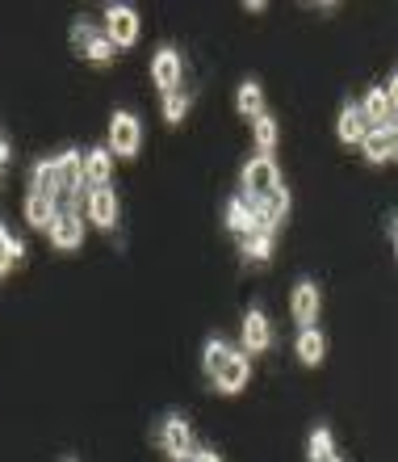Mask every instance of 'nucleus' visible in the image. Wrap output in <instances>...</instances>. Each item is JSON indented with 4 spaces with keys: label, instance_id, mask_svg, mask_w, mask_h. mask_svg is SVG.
<instances>
[{
    "label": "nucleus",
    "instance_id": "f8f14e48",
    "mask_svg": "<svg viewBox=\"0 0 398 462\" xmlns=\"http://www.w3.org/2000/svg\"><path fill=\"white\" fill-rule=\"evenodd\" d=\"M273 345V324L260 307H252L248 316H243V353H265Z\"/></svg>",
    "mask_w": 398,
    "mask_h": 462
},
{
    "label": "nucleus",
    "instance_id": "f03ea898",
    "mask_svg": "<svg viewBox=\"0 0 398 462\" xmlns=\"http://www.w3.org/2000/svg\"><path fill=\"white\" fill-rule=\"evenodd\" d=\"M139 147H143V122L131 110H113V118H109V152L122 160H134Z\"/></svg>",
    "mask_w": 398,
    "mask_h": 462
},
{
    "label": "nucleus",
    "instance_id": "cd10ccee",
    "mask_svg": "<svg viewBox=\"0 0 398 462\" xmlns=\"http://www.w3.org/2000/svg\"><path fill=\"white\" fill-rule=\"evenodd\" d=\"M386 101H390V110L398 114V72L390 76V85H386Z\"/></svg>",
    "mask_w": 398,
    "mask_h": 462
},
{
    "label": "nucleus",
    "instance_id": "aec40b11",
    "mask_svg": "<svg viewBox=\"0 0 398 462\" xmlns=\"http://www.w3.org/2000/svg\"><path fill=\"white\" fill-rule=\"evenodd\" d=\"M361 152H365V160H369V164H386V160H394V152H390V134H386V126H374V131L365 134Z\"/></svg>",
    "mask_w": 398,
    "mask_h": 462
},
{
    "label": "nucleus",
    "instance_id": "c85d7f7f",
    "mask_svg": "<svg viewBox=\"0 0 398 462\" xmlns=\"http://www.w3.org/2000/svg\"><path fill=\"white\" fill-rule=\"evenodd\" d=\"M189 462H222V458H218V454L210 450V446H197V454H194Z\"/></svg>",
    "mask_w": 398,
    "mask_h": 462
},
{
    "label": "nucleus",
    "instance_id": "4468645a",
    "mask_svg": "<svg viewBox=\"0 0 398 462\" xmlns=\"http://www.w3.org/2000/svg\"><path fill=\"white\" fill-rule=\"evenodd\" d=\"M336 131H339V143L361 147V143H365V134L374 131V126H369V118L361 114V106H344V110H339Z\"/></svg>",
    "mask_w": 398,
    "mask_h": 462
},
{
    "label": "nucleus",
    "instance_id": "6e6552de",
    "mask_svg": "<svg viewBox=\"0 0 398 462\" xmlns=\"http://www.w3.org/2000/svg\"><path fill=\"white\" fill-rule=\"evenodd\" d=\"M290 311H294V319H298L302 328H314V319H319V311H323V294H319V286H314L311 278H302L290 291Z\"/></svg>",
    "mask_w": 398,
    "mask_h": 462
},
{
    "label": "nucleus",
    "instance_id": "9d476101",
    "mask_svg": "<svg viewBox=\"0 0 398 462\" xmlns=\"http://www.w3.org/2000/svg\"><path fill=\"white\" fill-rule=\"evenodd\" d=\"M227 227L235 231V236H252V231H273L265 223V215L256 210V202H248V198H231L227 202Z\"/></svg>",
    "mask_w": 398,
    "mask_h": 462
},
{
    "label": "nucleus",
    "instance_id": "c756f323",
    "mask_svg": "<svg viewBox=\"0 0 398 462\" xmlns=\"http://www.w3.org/2000/svg\"><path fill=\"white\" fill-rule=\"evenodd\" d=\"M9 164V143H5V134H0V169Z\"/></svg>",
    "mask_w": 398,
    "mask_h": 462
},
{
    "label": "nucleus",
    "instance_id": "f257e3e1",
    "mask_svg": "<svg viewBox=\"0 0 398 462\" xmlns=\"http://www.w3.org/2000/svg\"><path fill=\"white\" fill-rule=\"evenodd\" d=\"M159 450L168 454L172 462H189L197 454V438H194V425L185 420L181 412L164 416V425H159Z\"/></svg>",
    "mask_w": 398,
    "mask_h": 462
},
{
    "label": "nucleus",
    "instance_id": "7ed1b4c3",
    "mask_svg": "<svg viewBox=\"0 0 398 462\" xmlns=\"http://www.w3.org/2000/svg\"><path fill=\"white\" fill-rule=\"evenodd\" d=\"M281 185V172L273 164V156H252L243 164V198L248 202H260L265 194H273Z\"/></svg>",
    "mask_w": 398,
    "mask_h": 462
},
{
    "label": "nucleus",
    "instance_id": "a878e982",
    "mask_svg": "<svg viewBox=\"0 0 398 462\" xmlns=\"http://www.w3.org/2000/svg\"><path fill=\"white\" fill-rule=\"evenodd\" d=\"M194 110V93H172V97H164V122H172V126H176V122H185V114Z\"/></svg>",
    "mask_w": 398,
    "mask_h": 462
},
{
    "label": "nucleus",
    "instance_id": "bb28decb",
    "mask_svg": "<svg viewBox=\"0 0 398 462\" xmlns=\"http://www.w3.org/2000/svg\"><path fill=\"white\" fill-rule=\"evenodd\" d=\"M0 261L5 265H17V261H25V244L17 240V236H9V227H0Z\"/></svg>",
    "mask_w": 398,
    "mask_h": 462
},
{
    "label": "nucleus",
    "instance_id": "b1692460",
    "mask_svg": "<svg viewBox=\"0 0 398 462\" xmlns=\"http://www.w3.org/2000/svg\"><path fill=\"white\" fill-rule=\"evenodd\" d=\"M252 131H256V147H260V156H273V147H277V118L265 110L260 118H252Z\"/></svg>",
    "mask_w": 398,
    "mask_h": 462
},
{
    "label": "nucleus",
    "instance_id": "39448f33",
    "mask_svg": "<svg viewBox=\"0 0 398 462\" xmlns=\"http://www.w3.org/2000/svg\"><path fill=\"white\" fill-rule=\"evenodd\" d=\"M105 34H109V42L118 51H131L134 42H139V13L131 9V5H109L105 9Z\"/></svg>",
    "mask_w": 398,
    "mask_h": 462
},
{
    "label": "nucleus",
    "instance_id": "9b49d317",
    "mask_svg": "<svg viewBox=\"0 0 398 462\" xmlns=\"http://www.w3.org/2000/svg\"><path fill=\"white\" fill-rule=\"evenodd\" d=\"M248 378H252V357L235 349V357H231V362L222 365V370H218L214 387L222 391V395H240V391L248 387Z\"/></svg>",
    "mask_w": 398,
    "mask_h": 462
},
{
    "label": "nucleus",
    "instance_id": "6ab92c4d",
    "mask_svg": "<svg viewBox=\"0 0 398 462\" xmlns=\"http://www.w3.org/2000/svg\"><path fill=\"white\" fill-rule=\"evenodd\" d=\"M323 353H327V337L319 328H302L298 332V357L302 365H319L323 362Z\"/></svg>",
    "mask_w": 398,
    "mask_h": 462
},
{
    "label": "nucleus",
    "instance_id": "1a4fd4ad",
    "mask_svg": "<svg viewBox=\"0 0 398 462\" xmlns=\"http://www.w3.org/2000/svg\"><path fill=\"white\" fill-rule=\"evenodd\" d=\"M85 215H88V223H97L101 231L118 227V194H113V185H105V189H88L85 194Z\"/></svg>",
    "mask_w": 398,
    "mask_h": 462
},
{
    "label": "nucleus",
    "instance_id": "0eeeda50",
    "mask_svg": "<svg viewBox=\"0 0 398 462\" xmlns=\"http://www.w3.org/2000/svg\"><path fill=\"white\" fill-rule=\"evenodd\" d=\"M181 76H185V63H181V51L176 47H159L156 55H151V80H156V88L164 97L181 93Z\"/></svg>",
    "mask_w": 398,
    "mask_h": 462
},
{
    "label": "nucleus",
    "instance_id": "f3484780",
    "mask_svg": "<svg viewBox=\"0 0 398 462\" xmlns=\"http://www.w3.org/2000/svg\"><path fill=\"white\" fill-rule=\"evenodd\" d=\"M231 357H235V345H227L222 337H210V341H205V349H202V365H205V374L218 378V370H222V365H227Z\"/></svg>",
    "mask_w": 398,
    "mask_h": 462
},
{
    "label": "nucleus",
    "instance_id": "72a5a7b5",
    "mask_svg": "<svg viewBox=\"0 0 398 462\" xmlns=\"http://www.w3.org/2000/svg\"><path fill=\"white\" fill-rule=\"evenodd\" d=\"M68 462H76V458H68Z\"/></svg>",
    "mask_w": 398,
    "mask_h": 462
},
{
    "label": "nucleus",
    "instance_id": "dca6fc26",
    "mask_svg": "<svg viewBox=\"0 0 398 462\" xmlns=\"http://www.w3.org/2000/svg\"><path fill=\"white\" fill-rule=\"evenodd\" d=\"M256 210L265 215L268 227H277V223L285 219V215H290V189H285V185H277L273 194H265L260 202H256Z\"/></svg>",
    "mask_w": 398,
    "mask_h": 462
},
{
    "label": "nucleus",
    "instance_id": "2f4dec72",
    "mask_svg": "<svg viewBox=\"0 0 398 462\" xmlns=\"http://www.w3.org/2000/svg\"><path fill=\"white\" fill-rule=\"evenodd\" d=\"M5 273H9V265H5V261H0V278H5Z\"/></svg>",
    "mask_w": 398,
    "mask_h": 462
},
{
    "label": "nucleus",
    "instance_id": "2eb2a0df",
    "mask_svg": "<svg viewBox=\"0 0 398 462\" xmlns=\"http://www.w3.org/2000/svg\"><path fill=\"white\" fill-rule=\"evenodd\" d=\"M55 215H59V198L38 194V189H30V194H25V223H30V227L47 231L50 223H55Z\"/></svg>",
    "mask_w": 398,
    "mask_h": 462
},
{
    "label": "nucleus",
    "instance_id": "a211bd4d",
    "mask_svg": "<svg viewBox=\"0 0 398 462\" xmlns=\"http://www.w3.org/2000/svg\"><path fill=\"white\" fill-rule=\"evenodd\" d=\"M235 110L248 114V118L265 114V88H260V80H243L240 93H235Z\"/></svg>",
    "mask_w": 398,
    "mask_h": 462
},
{
    "label": "nucleus",
    "instance_id": "5701e85b",
    "mask_svg": "<svg viewBox=\"0 0 398 462\" xmlns=\"http://www.w3.org/2000/svg\"><path fill=\"white\" fill-rule=\"evenodd\" d=\"M240 253H243V261H268V256H273V231H252V236H243Z\"/></svg>",
    "mask_w": 398,
    "mask_h": 462
},
{
    "label": "nucleus",
    "instance_id": "473e14b6",
    "mask_svg": "<svg viewBox=\"0 0 398 462\" xmlns=\"http://www.w3.org/2000/svg\"><path fill=\"white\" fill-rule=\"evenodd\" d=\"M327 462H344V458H339V454H331V458H327Z\"/></svg>",
    "mask_w": 398,
    "mask_h": 462
},
{
    "label": "nucleus",
    "instance_id": "412c9836",
    "mask_svg": "<svg viewBox=\"0 0 398 462\" xmlns=\"http://www.w3.org/2000/svg\"><path fill=\"white\" fill-rule=\"evenodd\" d=\"M361 114L369 118V126H382L386 118H394V110H390V101H386V88H369L361 101Z\"/></svg>",
    "mask_w": 398,
    "mask_h": 462
},
{
    "label": "nucleus",
    "instance_id": "4be33fe9",
    "mask_svg": "<svg viewBox=\"0 0 398 462\" xmlns=\"http://www.w3.org/2000/svg\"><path fill=\"white\" fill-rule=\"evenodd\" d=\"M30 189H38V194H50V198H63V189H59V172H55V160H38Z\"/></svg>",
    "mask_w": 398,
    "mask_h": 462
},
{
    "label": "nucleus",
    "instance_id": "ddd939ff",
    "mask_svg": "<svg viewBox=\"0 0 398 462\" xmlns=\"http://www.w3.org/2000/svg\"><path fill=\"white\" fill-rule=\"evenodd\" d=\"M113 177V152L109 147H88L85 152V189H105Z\"/></svg>",
    "mask_w": 398,
    "mask_h": 462
},
{
    "label": "nucleus",
    "instance_id": "20e7f679",
    "mask_svg": "<svg viewBox=\"0 0 398 462\" xmlns=\"http://www.w3.org/2000/svg\"><path fill=\"white\" fill-rule=\"evenodd\" d=\"M72 47H76V55H85V60H93V63H113V55H118V47L109 42V34L105 30H93L88 22H76L72 25Z\"/></svg>",
    "mask_w": 398,
    "mask_h": 462
},
{
    "label": "nucleus",
    "instance_id": "7c9ffc66",
    "mask_svg": "<svg viewBox=\"0 0 398 462\" xmlns=\"http://www.w3.org/2000/svg\"><path fill=\"white\" fill-rule=\"evenodd\" d=\"M394 256H398V223H394Z\"/></svg>",
    "mask_w": 398,
    "mask_h": 462
},
{
    "label": "nucleus",
    "instance_id": "423d86ee",
    "mask_svg": "<svg viewBox=\"0 0 398 462\" xmlns=\"http://www.w3.org/2000/svg\"><path fill=\"white\" fill-rule=\"evenodd\" d=\"M47 240L55 244V248H63V253H72V248H80V244H85V210H76V207H59L55 223L47 227Z\"/></svg>",
    "mask_w": 398,
    "mask_h": 462
},
{
    "label": "nucleus",
    "instance_id": "393cba45",
    "mask_svg": "<svg viewBox=\"0 0 398 462\" xmlns=\"http://www.w3.org/2000/svg\"><path fill=\"white\" fill-rule=\"evenodd\" d=\"M331 454H336V433H331V429L327 425H319L311 433V446H306V458L311 462H327L331 458Z\"/></svg>",
    "mask_w": 398,
    "mask_h": 462
}]
</instances>
